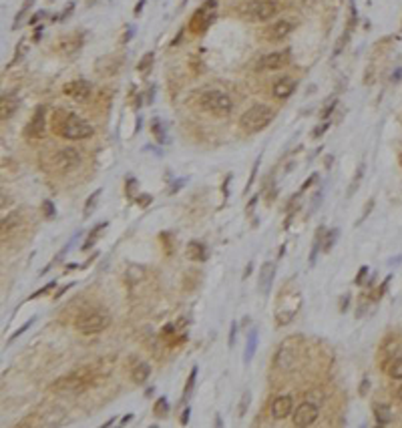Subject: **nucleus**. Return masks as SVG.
I'll list each match as a JSON object with an SVG mask.
<instances>
[{
  "instance_id": "obj_29",
  "label": "nucleus",
  "mask_w": 402,
  "mask_h": 428,
  "mask_svg": "<svg viewBox=\"0 0 402 428\" xmlns=\"http://www.w3.org/2000/svg\"><path fill=\"white\" fill-rule=\"evenodd\" d=\"M324 227H320L318 229V233H316V241H314V247H312V254H310V266H314L316 264V260H318V252L322 249V241H324Z\"/></svg>"
},
{
  "instance_id": "obj_46",
  "label": "nucleus",
  "mask_w": 402,
  "mask_h": 428,
  "mask_svg": "<svg viewBox=\"0 0 402 428\" xmlns=\"http://www.w3.org/2000/svg\"><path fill=\"white\" fill-rule=\"evenodd\" d=\"M366 275H368V266H362V268L358 269V275H356V283L360 286L364 279H366Z\"/></svg>"
},
{
  "instance_id": "obj_11",
  "label": "nucleus",
  "mask_w": 402,
  "mask_h": 428,
  "mask_svg": "<svg viewBox=\"0 0 402 428\" xmlns=\"http://www.w3.org/2000/svg\"><path fill=\"white\" fill-rule=\"evenodd\" d=\"M62 93L79 103H85L89 97H91V83L85 81V79H75V81H68L64 83L62 87Z\"/></svg>"
},
{
  "instance_id": "obj_26",
  "label": "nucleus",
  "mask_w": 402,
  "mask_h": 428,
  "mask_svg": "<svg viewBox=\"0 0 402 428\" xmlns=\"http://www.w3.org/2000/svg\"><path fill=\"white\" fill-rule=\"evenodd\" d=\"M107 225H109L107 221H101V223H97V225H95V227L89 231V235H87V241L83 243V249H85V252H87L89 247H93V245H95V241H97L99 233H101V231H105V227H107Z\"/></svg>"
},
{
  "instance_id": "obj_24",
  "label": "nucleus",
  "mask_w": 402,
  "mask_h": 428,
  "mask_svg": "<svg viewBox=\"0 0 402 428\" xmlns=\"http://www.w3.org/2000/svg\"><path fill=\"white\" fill-rule=\"evenodd\" d=\"M14 111H16V97L4 93L2 99H0V119H2V121L10 119V117L14 115Z\"/></svg>"
},
{
  "instance_id": "obj_31",
  "label": "nucleus",
  "mask_w": 402,
  "mask_h": 428,
  "mask_svg": "<svg viewBox=\"0 0 402 428\" xmlns=\"http://www.w3.org/2000/svg\"><path fill=\"white\" fill-rule=\"evenodd\" d=\"M101 193H103V189H97V191H93V193H91V197H89V199H87V203H85V211H83L85 217H89V215L95 211V205H97V201H99Z\"/></svg>"
},
{
  "instance_id": "obj_3",
  "label": "nucleus",
  "mask_w": 402,
  "mask_h": 428,
  "mask_svg": "<svg viewBox=\"0 0 402 428\" xmlns=\"http://www.w3.org/2000/svg\"><path fill=\"white\" fill-rule=\"evenodd\" d=\"M276 119V111L270 105H251L241 117H239V127L247 133H260L262 129H266L272 121Z\"/></svg>"
},
{
  "instance_id": "obj_1",
  "label": "nucleus",
  "mask_w": 402,
  "mask_h": 428,
  "mask_svg": "<svg viewBox=\"0 0 402 428\" xmlns=\"http://www.w3.org/2000/svg\"><path fill=\"white\" fill-rule=\"evenodd\" d=\"M53 131L66 141H85V139L93 137V133H95V129L89 121H85L77 113H68V111H57L55 113Z\"/></svg>"
},
{
  "instance_id": "obj_36",
  "label": "nucleus",
  "mask_w": 402,
  "mask_h": 428,
  "mask_svg": "<svg viewBox=\"0 0 402 428\" xmlns=\"http://www.w3.org/2000/svg\"><path fill=\"white\" fill-rule=\"evenodd\" d=\"M306 400H310V402H314V404H322V402H324V394L316 388V390H310V392L306 394Z\"/></svg>"
},
{
  "instance_id": "obj_54",
  "label": "nucleus",
  "mask_w": 402,
  "mask_h": 428,
  "mask_svg": "<svg viewBox=\"0 0 402 428\" xmlns=\"http://www.w3.org/2000/svg\"><path fill=\"white\" fill-rule=\"evenodd\" d=\"M133 32H135V28H133V26H129V28H127V34H125V39H123V43H129V41H131V37H133Z\"/></svg>"
},
{
  "instance_id": "obj_55",
  "label": "nucleus",
  "mask_w": 402,
  "mask_h": 428,
  "mask_svg": "<svg viewBox=\"0 0 402 428\" xmlns=\"http://www.w3.org/2000/svg\"><path fill=\"white\" fill-rule=\"evenodd\" d=\"M316 177H318V175H310V179H308V181H306V183L302 185V191H304V189H308V187H310V185H312V183L316 181Z\"/></svg>"
},
{
  "instance_id": "obj_21",
  "label": "nucleus",
  "mask_w": 402,
  "mask_h": 428,
  "mask_svg": "<svg viewBox=\"0 0 402 428\" xmlns=\"http://www.w3.org/2000/svg\"><path fill=\"white\" fill-rule=\"evenodd\" d=\"M374 418H376V424H380V426L390 424L392 422V408L388 404H382V402L374 404Z\"/></svg>"
},
{
  "instance_id": "obj_52",
  "label": "nucleus",
  "mask_w": 402,
  "mask_h": 428,
  "mask_svg": "<svg viewBox=\"0 0 402 428\" xmlns=\"http://www.w3.org/2000/svg\"><path fill=\"white\" fill-rule=\"evenodd\" d=\"M173 332H175V326H173V324H167V326L163 328V332H161V336H163V338H165V336H171Z\"/></svg>"
},
{
  "instance_id": "obj_42",
  "label": "nucleus",
  "mask_w": 402,
  "mask_h": 428,
  "mask_svg": "<svg viewBox=\"0 0 402 428\" xmlns=\"http://www.w3.org/2000/svg\"><path fill=\"white\" fill-rule=\"evenodd\" d=\"M55 286H57V281H49V283H47L45 288H41L39 292H34V294L30 296V300H34V298H39V296H45V294H49V292H51V290H53Z\"/></svg>"
},
{
  "instance_id": "obj_25",
  "label": "nucleus",
  "mask_w": 402,
  "mask_h": 428,
  "mask_svg": "<svg viewBox=\"0 0 402 428\" xmlns=\"http://www.w3.org/2000/svg\"><path fill=\"white\" fill-rule=\"evenodd\" d=\"M255 350H258V330L253 328L249 334H247V344H245V356H243V362L247 364V362H251V358H253V354H255Z\"/></svg>"
},
{
  "instance_id": "obj_48",
  "label": "nucleus",
  "mask_w": 402,
  "mask_h": 428,
  "mask_svg": "<svg viewBox=\"0 0 402 428\" xmlns=\"http://www.w3.org/2000/svg\"><path fill=\"white\" fill-rule=\"evenodd\" d=\"M336 103H338V101H336V99H332V103H330L328 107L322 111V119H328V117L332 115V111H334V107H336Z\"/></svg>"
},
{
  "instance_id": "obj_37",
  "label": "nucleus",
  "mask_w": 402,
  "mask_h": 428,
  "mask_svg": "<svg viewBox=\"0 0 402 428\" xmlns=\"http://www.w3.org/2000/svg\"><path fill=\"white\" fill-rule=\"evenodd\" d=\"M43 213H45V217H47V219H53V217H55V213H57V211H55V205H53V201H49V199H45V201H43Z\"/></svg>"
},
{
  "instance_id": "obj_44",
  "label": "nucleus",
  "mask_w": 402,
  "mask_h": 428,
  "mask_svg": "<svg viewBox=\"0 0 402 428\" xmlns=\"http://www.w3.org/2000/svg\"><path fill=\"white\" fill-rule=\"evenodd\" d=\"M235 336H237V322H231L230 326V340H228V344H230V348L235 344Z\"/></svg>"
},
{
  "instance_id": "obj_57",
  "label": "nucleus",
  "mask_w": 402,
  "mask_h": 428,
  "mask_svg": "<svg viewBox=\"0 0 402 428\" xmlns=\"http://www.w3.org/2000/svg\"><path fill=\"white\" fill-rule=\"evenodd\" d=\"M41 16H45V12H36V14H34L32 18H30V24H34V22H39V18H41Z\"/></svg>"
},
{
  "instance_id": "obj_47",
  "label": "nucleus",
  "mask_w": 402,
  "mask_h": 428,
  "mask_svg": "<svg viewBox=\"0 0 402 428\" xmlns=\"http://www.w3.org/2000/svg\"><path fill=\"white\" fill-rule=\"evenodd\" d=\"M258 167H260V157H258V159H255V163H253L251 177H249V181H247V185H245V191H249V187H251V183H253V177H255V173H258Z\"/></svg>"
},
{
  "instance_id": "obj_16",
  "label": "nucleus",
  "mask_w": 402,
  "mask_h": 428,
  "mask_svg": "<svg viewBox=\"0 0 402 428\" xmlns=\"http://www.w3.org/2000/svg\"><path fill=\"white\" fill-rule=\"evenodd\" d=\"M276 277V264L274 262H266L262 269H260V279H258V288H260V294L262 296H268L270 294V288H272V281Z\"/></svg>"
},
{
  "instance_id": "obj_22",
  "label": "nucleus",
  "mask_w": 402,
  "mask_h": 428,
  "mask_svg": "<svg viewBox=\"0 0 402 428\" xmlns=\"http://www.w3.org/2000/svg\"><path fill=\"white\" fill-rule=\"evenodd\" d=\"M294 360H296V354L287 348V346H284V348H280L278 350V354H276V368H282V370H289L291 368V364H294Z\"/></svg>"
},
{
  "instance_id": "obj_61",
  "label": "nucleus",
  "mask_w": 402,
  "mask_h": 428,
  "mask_svg": "<svg viewBox=\"0 0 402 428\" xmlns=\"http://www.w3.org/2000/svg\"><path fill=\"white\" fill-rule=\"evenodd\" d=\"M251 269H253V264L249 262V264H247V268H245V273H243V277H247V275L251 273Z\"/></svg>"
},
{
  "instance_id": "obj_23",
  "label": "nucleus",
  "mask_w": 402,
  "mask_h": 428,
  "mask_svg": "<svg viewBox=\"0 0 402 428\" xmlns=\"http://www.w3.org/2000/svg\"><path fill=\"white\" fill-rule=\"evenodd\" d=\"M187 256H189L193 262H203V260L207 258V249H205V245H203L201 241L191 239V241L187 243Z\"/></svg>"
},
{
  "instance_id": "obj_33",
  "label": "nucleus",
  "mask_w": 402,
  "mask_h": 428,
  "mask_svg": "<svg viewBox=\"0 0 402 428\" xmlns=\"http://www.w3.org/2000/svg\"><path fill=\"white\" fill-rule=\"evenodd\" d=\"M195 378H197V366H193V368H191V372H189V378H187V382H185V390H183V398H185V396H189V394L193 392Z\"/></svg>"
},
{
  "instance_id": "obj_15",
  "label": "nucleus",
  "mask_w": 402,
  "mask_h": 428,
  "mask_svg": "<svg viewBox=\"0 0 402 428\" xmlns=\"http://www.w3.org/2000/svg\"><path fill=\"white\" fill-rule=\"evenodd\" d=\"M291 410H294V398L287 396V394L278 396V398L272 402V416H274L276 420H284V418H287V416L291 414Z\"/></svg>"
},
{
  "instance_id": "obj_5",
  "label": "nucleus",
  "mask_w": 402,
  "mask_h": 428,
  "mask_svg": "<svg viewBox=\"0 0 402 428\" xmlns=\"http://www.w3.org/2000/svg\"><path fill=\"white\" fill-rule=\"evenodd\" d=\"M199 107L215 117H228L233 109V101L230 95L222 91H205L199 97Z\"/></svg>"
},
{
  "instance_id": "obj_50",
  "label": "nucleus",
  "mask_w": 402,
  "mask_h": 428,
  "mask_svg": "<svg viewBox=\"0 0 402 428\" xmlns=\"http://www.w3.org/2000/svg\"><path fill=\"white\" fill-rule=\"evenodd\" d=\"M137 203H139L141 207H147V205L151 203V197H149V195H141V197L137 195Z\"/></svg>"
},
{
  "instance_id": "obj_38",
  "label": "nucleus",
  "mask_w": 402,
  "mask_h": 428,
  "mask_svg": "<svg viewBox=\"0 0 402 428\" xmlns=\"http://www.w3.org/2000/svg\"><path fill=\"white\" fill-rule=\"evenodd\" d=\"M32 322H34V318H30V320L26 322L24 326H20V328H18V330H16V332H14V334H12L10 338H8V344H12V342H14V340H16V338H18L20 334H24V332H26V330H28V328L32 326Z\"/></svg>"
},
{
  "instance_id": "obj_27",
  "label": "nucleus",
  "mask_w": 402,
  "mask_h": 428,
  "mask_svg": "<svg viewBox=\"0 0 402 428\" xmlns=\"http://www.w3.org/2000/svg\"><path fill=\"white\" fill-rule=\"evenodd\" d=\"M169 410H171V406H169V402H167V398H165V396H161V398L153 404V414H155L157 418H165V416H169Z\"/></svg>"
},
{
  "instance_id": "obj_8",
  "label": "nucleus",
  "mask_w": 402,
  "mask_h": 428,
  "mask_svg": "<svg viewBox=\"0 0 402 428\" xmlns=\"http://www.w3.org/2000/svg\"><path fill=\"white\" fill-rule=\"evenodd\" d=\"M280 6L274 2V0H255L247 6V14L258 20V22H266V20H272L276 14H278Z\"/></svg>"
},
{
  "instance_id": "obj_7",
  "label": "nucleus",
  "mask_w": 402,
  "mask_h": 428,
  "mask_svg": "<svg viewBox=\"0 0 402 428\" xmlns=\"http://www.w3.org/2000/svg\"><path fill=\"white\" fill-rule=\"evenodd\" d=\"M215 14H217V0H205L191 16V22H189V30L199 34L203 30L209 28V24L215 20Z\"/></svg>"
},
{
  "instance_id": "obj_14",
  "label": "nucleus",
  "mask_w": 402,
  "mask_h": 428,
  "mask_svg": "<svg viewBox=\"0 0 402 428\" xmlns=\"http://www.w3.org/2000/svg\"><path fill=\"white\" fill-rule=\"evenodd\" d=\"M291 30H294V22H289V20H286V18H282V20L274 22V24L266 30V39H268V41H272V43H280V41H284V39H286Z\"/></svg>"
},
{
  "instance_id": "obj_19",
  "label": "nucleus",
  "mask_w": 402,
  "mask_h": 428,
  "mask_svg": "<svg viewBox=\"0 0 402 428\" xmlns=\"http://www.w3.org/2000/svg\"><path fill=\"white\" fill-rule=\"evenodd\" d=\"M149 376H151V366H149L147 362L137 360V362L131 366V380H133L135 384H145V382L149 380Z\"/></svg>"
},
{
  "instance_id": "obj_41",
  "label": "nucleus",
  "mask_w": 402,
  "mask_h": 428,
  "mask_svg": "<svg viewBox=\"0 0 402 428\" xmlns=\"http://www.w3.org/2000/svg\"><path fill=\"white\" fill-rule=\"evenodd\" d=\"M362 173H364V167H360V169L356 171L354 181H352V185H350V189H348V195H354V191H356V187H358V183H360V179H362Z\"/></svg>"
},
{
  "instance_id": "obj_34",
  "label": "nucleus",
  "mask_w": 402,
  "mask_h": 428,
  "mask_svg": "<svg viewBox=\"0 0 402 428\" xmlns=\"http://www.w3.org/2000/svg\"><path fill=\"white\" fill-rule=\"evenodd\" d=\"M137 189H139L137 179L127 177V181H125V193H127V197H135V195H139V193H137Z\"/></svg>"
},
{
  "instance_id": "obj_60",
  "label": "nucleus",
  "mask_w": 402,
  "mask_h": 428,
  "mask_svg": "<svg viewBox=\"0 0 402 428\" xmlns=\"http://www.w3.org/2000/svg\"><path fill=\"white\" fill-rule=\"evenodd\" d=\"M41 37H43V26H41V28H36V30H34V41H39V39H41Z\"/></svg>"
},
{
  "instance_id": "obj_13",
  "label": "nucleus",
  "mask_w": 402,
  "mask_h": 428,
  "mask_svg": "<svg viewBox=\"0 0 402 428\" xmlns=\"http://www.w3.org/2000/svg\"><path fill=\"white\" fill-rule=\"evenodd\" d=\"M57 51L64 56H70V54H77L79 49L83 47V32H75V34H68V37H62L58 41L57 45Z\"/></svg>"
},
{
  "instance_id": "obj_43",
  "label": "nucleus",
  "mask_w": 402,
  "mask_h": 428,
  "mask_svg": "<svg viewBox=\"0 0 402 428\" xmlns=\"http://www.w3.org/2000/svg\"><path fill=\"white\" fill-rule=\"evenodd\" d=\"M330 129V123H322V125H318L316 127V131H312V139H318V137H322L326 131Z\"/></svg>"
},
{
  "instance_id": "obj_4",
  "label": "nucleus",
  "mask_w": 402,
  "mask_h": 428,
  "mask_svg": "<svg viewBox=\"0 0 402 428\" xmlns=\"http://www.w3.org/2000/svg\"><path fill=\"white\" fill-rule=\"evenodd\" d=\"M109 324H111V316L105 310H89V312H83L81 316H77L75 328L83 336H93V334H101L103 330H107Z\"/></svg>"
},
{
  "instance_id": "obj_53",
  "label": "nucleus",
  "mask_w": 402,
  "mask_h": 428,
  "mask_svg": "<svg viewBox=\"0 0 402 428\" xmlns=\"http://www.w3.org/2000/svg\"><path fill=\"white\" fill-rule=\"evenodd\" d=\"M72 8H75V4H68V6H66V8H64V12H62V14H60V16H58V18H60V20H64V18H66V16H68V12H70V10H72Z\"/></svg>"
},
{
  "instance_id": "obj_32",
  "label": "nucleus",
  "mask_w": 402,
  "mask_h": 428,
  "mask_svg": "<svg viewBox=\"0 0 402 428\" xmlns=\"http://www.w3.org/2000/svg\"><path fill=\"white\" fill-rule=\"evenodd\" d=\"M386 368H388L386 372H388L390 378H394V380H402V358H394V360H392Z\"/></svg>"
},
{
  "instance_id": "obj_56",
  "label": "nucleus",
  "mask_w": 402,
  "mask_h": 428,
  "mask_svg": "<svg viewBox=\"0 0 402 428\" xmlns=\"http://www.w3.org/2000/svg\"><path fill=\"white\" fill-rule=\"evenodd\" d=\"M348 302H350V296H346V298H342V306H340V312H346V308H348Z\"/></svg>"
},
{
  "instance_id": "obj_20",
  "label": "nucleus",
  "mask_w": 402,
  "mask_h": 428,
  "mask_svg": "<svg viewBox=\"0 0 402 428\" xmlns=\"http://www.w3.org/2000/svg\"><path fill=\"white\" fill-rule=\"evenodd\" d=\"M22 225V215L18 211H12L8 217L2 219V227H0V233H2V239H6V233H12L14 229H18Z\"/></svg>"
},
{
  "instance_id": "obj_45",
  "label": "nucleus",
  "mask_w": 402,
  "mask_h": 428,
  "mask_svg": "<svg viewBox=\"0 0 402 428\" xmlns=\"http://www.w3.org/2000/svg\"><path fill=\"white\" fill-rule=\"evenodd\" d=\"M372 207H374V199H370V201L366 203V209H364V213H362V217H360V219L356 221V225H360V223H362V221H364V219H366V217L370 215V211H372Z\"/></svg>"
},
{
  "instance_id": "obj_39",
  "label": "nucleus",
  "mask_w": 402,
  "mask_h": 428,
  "mask_svg": "<svg viewBox=\"0 0 402 428\" xmlns=\"http://www.w3.org/2000/svg\"><path fill=\"white\" fill-rule=\"evenodd\" d=\"M22 53H26V47H24V41H20L18 45H16V53H14V58L10 60V64L8 66H12V64H16L20 58H22Z\"/></svg>"
},
{
  "instance_id": "obj_9",
  "label": "nucleus",
  "mask_w": 402,
  "mask_h": 428,
  "mask_svg": "<svg viewBox=\"0 0 402 428\" xmlns=\"http://www.w3.org/2000/svg\"><path fill=\"white\" fill-rule=\"evenodd\" d=\"M45 129H47V107L41 105V107L34 109L30 121L26 123L24 135H26L28 139H41V137L45 135Z\"/></svg>"
},
{
  "instance_id": "obj_6",
  "label": "nucleus",
  "mask_w": 402,
  "mask_h": 428,
  "mask_svg": "<svg viewBox=\"0 0 402 428\" xmlns=\"http://www.w3.org/2000/svg\"><path fill=\"white\" fill-rule=\"evenodd\" d=\"M81 161H83V157H81V151L77 147H64L51 157V171L58 173V175H66V173L79 169Z\"/></svg>"
},
{
  "instance_id": "obj_49",
  "label": "nucleus",
  "mask_w": 402,
  "mask_h": 428,
  "mask_svg": "<svg viewBox=\"0 0 402 428\" xmlns=\"http://www.w3.org/2000/svg\"><path fill=\"white\" fill-rule=\"evenodd\" d=\"M368 386H370V380H368V378H364V380H362V384H360V388H358L360 396H366V394H368Z\"/></svg>"
},
{
  "instance_id": "obj_30",
  "label": "nucleus",
  "mask_w": 402,
  "mask_h": 428,
  "mask_svg": "<svg viewBox=\"0 0 402 428\" xmlns=\"http://www.w3.org/2000/svg\"><path fill=\"white\" fill-rule=\"evenodd\" d=\"M153 60H155V53L153 51H149V53H145L143 56H141V60H139V64H137V70L141 73V75H145V73H149V68L153 66Z\"/></svg>"
},
{
  "instance_id": "obj_17",
  "label": "nucleus",
  "mask_w": 402,
  "mask_h": 428,
  "mask_svg": "<svg viewBox=\"0 0 402 428\" xmlns=\"http://www.w3.org/2000/svg\"><path fill=\"white\" fill-rule=\"evenodd\" d=\"M294 91H296V81H294L291 77H282V79H278L276 85H274V89H272L274 97L280 99V101H286L287 97H291Z\"/></svg>"
},
{
  "instance_id": "obj_2",
  "label": "nucleus",
  "mask_w": 402,
  "mask_h": 428,
  "mask_svg": "<svg viewBox=\"0 0 402 428\" xmlns=\"http://www.w3.org/2000/svg\"><path fill=\"white\" fill-rule=\"evenodd\" d=\"M93 378H95V370L91 366H85V368H79V370H75L70 374L57 378L51 384V390L57 392V394H81V392H85L89 388Z\"/></svg>"
},
{
  "instance_id": "obj_28",
  "label": "nucleus",
  "mask_w": 402,
  "mask_h": 428,
  "mask_svg": "<svg viewBox=\"0 0 402 428\" xmlns=\"http://www.w3.org/2000/svg\"><path fill=\"white\" fill-rule=\"evenodd\" d=\"M338 235H340V229H336V227H332L330 231H326L324 233V241H322V249L328 254L332 247H334V243H336V239H338Z\"/></svg>"
},
{
  "instance_id": "obj_10",
  "label": "nucleus",
  "mask_w": 402,
  "mask_h": 428,
  "mask_svg": "<svg viewBox=\"0 0 402 428\" xmlns=\"http://www.w3.org/2000/svg\"><path fill=\"white\" fill-rule=\"evenodd\" d=\"M318 420V404L306 400L294 410V424L300 428L312 426Z\"/></svg>"
},
{
  "instance_id": "obj_12",
  "label": "nucleus",
  "mask_w": 402,
  "mask_h": 428,
  "mask_svg": "<svg viewBox=\"0 0 402 428\" xmlns=\"http://www.w3.org/2000/svg\"><path fill=\"white\" fill-rule=\"evenodd\" d=\"M287 62H289V51H278V53H270L266 56H262L260 62H258V68H262V70H278V68H284Z\"/></svg>"
},
{
  "instance_id": "obj_35",
  "label": "nucleus",
  "mask_w": 402,
  "mask_h": 428,
  "mask_svg": "<svg viewBox=\"0 0 402 428\" xmlns=\"http://www.w3.org/2000/svg\"><path fill=\"white\" fill-rule=\"evenodd\" d=\"M249 400H251V394H249V392H243V396H241V400H239V408H237V416H239V418L245 416L247 406H249Z\"/></svg>"
},
{
  "instance_id": "obj_51",
  "label": "nucleus",
  "mask_w": 402,
  "mask_h": 428,
  "mask_svg": "<svg viewBox=\"0 0 402 428\" xmlns=\"http://www.w3.org/2000/svg\"><path fill=\"white\" fill-rule=\"evenodd\" d=\"M189 414H191V410H189V408H185V410H183V414H181V418H179V422H181L183 426L189 422Z\"/></svg>"
},
{
  "instance_id": "obj_63",
  "label": "nucleus",
  "mask_w": 402,
  "mask_h": 428,
  "mask_svg": "<svg viewBox=\"0 0 402 428\" xmlns=\"http://www.w3.org/2000/svg\"><path fill=\"white\" fill-rule=\"evenodd\" d=\"M396 398H398V400L402 402V386L398 388V392H396Z\"/></svg>"
},
{
  "instance_id": "obj_40",
  "label": "nucleus",
  "mask_w": 402,
  "mask_h": 428,
  "mask_svg": "<svg viewBox=\"0 0 402 428\" xmlns=\"http://www.w3.org/2000/svg\"><path fill=\"white\" fill-rule=\"evenodd\" d=\"M151 129H153V133L157 135V139L163 143V141H165V135H163V129H161V121H159V119H155V121L151 123Z\"/></svg>"
},
{
  "instance_id": "obj_59",
  "label": "nucleus",
  "mask_w": 402,
  "mask_h": 428,
  "mask_svg": "<svg viewBox=\"0 0 402 428\" xmlns=\"http://www.w3.org/2000/svg\"><path fill=\"white\" fill-rule=\"evenodd\" d=\"M145 2H147V0H141V2H139V4L135 6V14H139V12H141V8L145 6Z\"/></svg>"
},
{
  "instance_id": "obj_62",
  "label": "nucleus",
  "mask_w": 402,
  "mask_h": 428,
  "mask_svg": "<svg viewBox=\"0 0 402 428\" xmlns=\"http://www.w3.org/2000/svg\"><path fill=\"white\" fill-rule=\"evenodd\" d=\"M115 420H117V416H113L111 420H107V422H105V426H111V424H115Z\"/></svg>"
},
{
  "instance_id": "obj_18",
  "label": "nucleus",
  "mask_w": 402,
  "mask_h": 428,
  "mask_svg": "<svg viewBox=\"0 0 402 428\" xmlns=\"http://www.w3.org/2000/svg\"><path fill=\"white\" fill-rule=\"evenodd\" d=\"M119 68H121V60L117 56H105V58H99L95 62V70L101 77H111V75H115Z\"/></svg>"
},
{
  "instance_id": "obj_58",
  "label": "nucleus",
  "mask_w": 402,
  "mask_h": 428,
  "mask_svg": "<svg viewBox=\"0 0 402 428\" xmlns=\"http://www.w3.org/2000/svg\"><path fill=\"white\" fill-rule=\"evenodd\" d=\"M133 420V414H127V416H123V420H121V426L123 424H127V422H131Z\"/></svg>"
}]
</instances>
